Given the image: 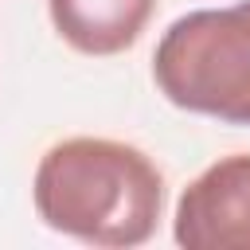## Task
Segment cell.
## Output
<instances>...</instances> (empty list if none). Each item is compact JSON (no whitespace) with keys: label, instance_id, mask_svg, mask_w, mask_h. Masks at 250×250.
<instances>
[{"label":"cell","instance_id":"obj_1","mask_svg":"<svg viewBox=\"0 0 250 250\" xmlns=\"http://www.w3.org/2000/svg\"><path fill=\"white\" fill-rule=\"evenodd\" d=\"M35 215L86 246H145L164 215V176L148 152L113 137L55 141L31 176Z\"/></svg>","mask_w":250,"mask_h":250},{"label":"cell","instance_id":"obj_2","mask_svg":"<svg viewBox=\"0 0 250 250\" xmlns=\"http://www.w3.org/2000/svg\"><path fill=\"white\" fill-rule=\"evenodd\" d=\"M152 82L184 113L250 125V0L172 20L152 51Z\"/></svg>","mask_w":250,"mask_h":250},{"label":"cell","instance_id":"obj_3","mask_svg":"<svg viewBox=\"0 0 250 250\" xmlns=\"http://www.w3.org/2000/svg\"><path fill=\"white\" fill-rule=\"evenodd\" d=\"M172 238L184 250H250V152L219 156L180 191Z\"/></svg>","mask_w":250,"mask_h":250},{"label":"cell","instance_id":"obj_4","mask_svg":"<svg viewBox=\"0 0 250 250\" xmlns=\"http://www.w3.org/2000/svg\"><path fill=\"white\" fill-rule=\"evenodd\" d=\"M152 12L156 0H47V16L59 39L90 59L129 51L145 35Z\"/></svg>","mask_w":250,"mask_h":250}]
</instances>
